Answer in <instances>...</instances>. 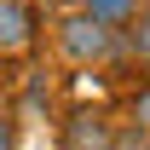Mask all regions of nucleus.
Returning <instances> with one entry per match:
<instances>
[{"label": "nucleus", "mask_w": 150, "mask_h": 150, "mask_svg": "<svg viewBox=\"0 0 150 150\" xmlns=\"http://www.w3.org/2000/svg\"><path fill=\"white\" fill-rule=\"evenodd\" d=\"M52 29H58V52H64V64H75V69H104V58L115 52V29L93 23L81 6H75L64 23H52Z\"/></svg>", "instance_id": "f257e3e1"}, {"label": "nucleus", "mask_w": 150, "mask_h": 150, "mask_svg": "<svg viewBox=\"0 0 150 150\" xmlns=\"http://www.w3.org/2000/svg\"><path fill=\"white\" fill-rule=\"evenodd\" d=\"M115 121L110 110H93V104H81L58 121V150H110L115 144Z\"/></svg>", "instance_id": "f03ea898"}, {"label": "nucleus", "mask_w": 150, "mask_h": 150, "mask_svg": "<svg viewBox=\"0 0 150 150\" xmlns=\"http://www.w3.org/2000/svg\"><path fill=\"white\" fill-rule=\"evenodd\" d=\"M40 6L35 0H0V58H29L40 46Z\"/></svg>", "instance_id": "7ed1b4c3"}, {"label": "nucleus", "mask_w": 150, "mask_h": 150, "mask_svg": "<svg viewBox=\"0 0 150 150\" xmlns=\"http://www.w3.org/2000/svg\"><path fill=\"white\" fill-rule=\"evenodd\" d=\"M81 12L93 23H104V29H127V23L144 12V0H81Z\"/></svg>", "instance_id": "20e7f679"}, {"label": "nucleus", "mask_w": 150, "mask_h": 150, "mask_svg": "<svg viewBox=\"0 0 150 150\" xmlns=\"http://www.w3.org/2000/svg\"><path fill=\"white\" fill-rule=\"evenodd\" d=\"M121 121H133V127H144V133H150V81H144V87H133L127 115H121Z\"/></svg>", "instance_id": "39448f33"}, {"label": "nucleus", "mask_w": 150, "mask_h": 150, "mask_svg": "<svg viewBox=\"0 0 150 150\" xmlns=\"http://www.w3.org/2000/svg\"><path fill=\"white\" fill-rule=\"evenodd\" d=\"M110 150H150V133H144V127H133V121H121Z\"/></svg>", "instance_id": "423d86ee"}, {"label": "nucleus", "mask_w": 150, "mask_h": 150, "mask_svg": "<svg viewBox=\"0 0 150 150\" xmlns=\"http://www.w3.org/2000/svg\"><path fill=\"white\" fill-rule=\"evenodd\" d=\"M0 150H18V115L0 110Z\"/></svg>", "instance_id": "0eeeda50"}]
</instances>
